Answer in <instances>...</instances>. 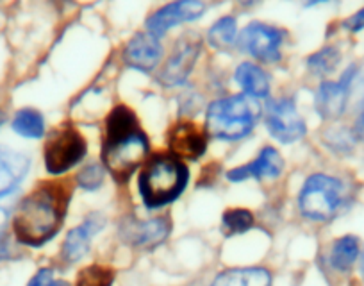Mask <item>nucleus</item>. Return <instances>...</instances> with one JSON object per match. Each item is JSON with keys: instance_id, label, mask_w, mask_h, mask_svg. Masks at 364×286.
Returning a JSON list of instances; mask_svg holds the SVG:
<instances>
[{"instance_id": "obj_19", "label": "nucleus", "mask_w": 364, "mask_h": 286, "mask_svg": "<svg viewBox=\"0 0 364 286\" xmlns=\"http://www.w3.org/2000/svg\"><path fill=\"white\" fill-rule=\"evenodd\" d=\"M236 81L241 88L245 90L247 95L254 97H266L269 90V79L268 75L262 72L259 66L252 65V63H243L237 66L236 70Z\"/></svg>"}, {"instance_id": "obj_7", "label": "nucleus", "mask_w": 364, "mask_h": 286, "mask_svg": "<svg viewBox=\"0 0 364 286\" xmlns=\"http://www.w3.org/2000/svg\"><path fill=\"white\" fill-rule=\"evenodd\" d=\"M266 125L273 138L282 143H293L306 134V124L289 99L272 100L266 107Z\"/></svg>"}, {"instance_id": "obj_23", "label": "nucleus", "mask_w": 364, "mask_h": 286, "mask_svg": "<svg viewBox=\"0 0 364 286\" xmlns=\"http://www.w3.org/2000/svg\"><path fill=\"white\" fill-rule=\"evenodd\" d=\"M234 36H236V20L230 18V16L220 18L209 29V43L216 48H223L229 43H232Z\"/></svg>"}, {"instance_id": "obj_2", "label": "nucleus", "mask_w": 364, "mask_h": 286, "mask_svg": "<svg viewBox=\"0 0 364 286\" xmlns=\"http://www.w3.org/2000/svg\"><path fill=\"white\" fill-rule=\"evenodd\" d=\"M149 154V138L129 107L117 106L106 122L102 159L117 181H127Z\"/></svg>"}, {"instance_id": "obj_10", "label": "nucleus", "mask_w": 364, "mask_h": 286, "mask_svg": "<svg viewBox=\"0 0 364 286\" xmlns=\"http://www.w3.org/2000/svg\"><path fill=\"white\" fill-rule=\"evenodd\" d=\"M168 147L177 159H198L205 152V132L195 122L182 120L171 127L168 134Z\"/></svg>"}, {"instance_id": "obj_15", "label": "nucleus", "mask_w": 364, "mask_h": 286, "mask_svg": "<svg viewBox=\"0 0 364 286\" xmlns=\"http://www.w3.org/2000/svg\"><path fill=\"white\" fill-rule=\"evenodd\" d=\"M170 235V224L166 218H154L149 222H127L122 228V236L127 243L141 249H150L166 240Z\"/></svg>"}, {"instance_id": "obj_8", "label": "nucleus", "mask_w": 364, "mask_h": 286, "mask_svg": "<svg viewBox=\"0 0 364 286\" xmlns=\"http://www.w3.org/2000/svg\"><path fill=\"white\" fill-rule=\"evenodd\" d=\"M284 33L275 27L254 22L243 29L240 36V47L255 59L264 63H273L281 59V45Z\"/></svg>"}, {"instance_id": "obj_12", "label": "nucleus", "mask_w": 364, "mask_h": 286, "mask_svg": "<svg viewBox=\"0 0 364 286\" xmlns=\"http://www.w3.org/2000/svg\"><path fill=\"white\" fill-rule=\"evenodd\" d=\"M353 66L339 79L338 83L327 81L320 86L316 93V110L323 118L341 117L348 100L350 83L353 78Z\"/></svg>"}, {"instance_id": "obj_17", "label": "nucleus", "mask_w": 364, "mask_h": 286, "mask_svg": "<svg viewBox=\"0 0 364 286\" xmlns=\"http://www.w3.org/2000/svg\"><path fill=\"white\" fill-rule=\"evenodd\" d=\"M29 159L20 152L0 147V197L11 194L27 176Z\"/></svg>"}, {"instance_id": "obj_30", "label": "nucleus", "mask_w": 364, "mask_h": 286, "mask_svg": "<svg viewBox=\"0 0 364 286\" xmlns=\"http://www.w3.org/2000/svg\"><path fill=\"white\" fill-rule=\"evenodd\" d=\"M355 132H357V136H359V138L364 142V107H363V111H360L359 118H357V122H355Z\"/></svg>"}, {"instance_id": "obj_9", "label": "nucleus", "mask_w": 364, "mask_h": 286, "mask_svg": "<svg viewBox=\"0 0 364 286\" xmlns=\"http://www.w3.org/2000/svg\"><path fill=\"white\" fill-rule=\"evenodd\" d=\"M198 52H200L198 36L188 34V36L181 38L173 54H171V58L168 59L163 72H161V81L170 86H177L186 81L195 63H197Z\"/></svg>"}, {"instance_id": "obj_25", "label": "nucleus", "mask_w": 364, "mask_h": 286, "mask_svg": "<svg viewBox=\"0 0 364 286\" xmlns=\"http://www.w3.org/2000/svg\"><path fill=\"white\" fill-rule=\"evenodd\" d=\"M339 63V52L338 48L334 47H325L321 48L320 52L313 54L307 61L309 68L313 70L316 75H325V74H331L332 70L338 66Z\"/></svg>"}, {"instance_id": "obj_21", "label": "nucleus", "mask_w": 364, "mask_h": 286, "mask_svg": "<svg viewBox=\"0 0 364 286\" xmlns=\"http://www.w3.org/2000/svg\"><path fill=\"white\" fill-rule=\"evenodd\" d=\"M13 131L26 138H41L45 132L43 117L34 110L18 111L13 120Z\"/></svg>"}, {"instance_id": "obj_26", "label": "nucleus", "mask_w": 364, "mask_h": 286, "mask_svg": "<svg viewBox=\"0 0 364 286\" xmlns=\"http://www.w3.org/2000/svg\"><path fill=\"white\" fill-rule=\"evenodd\" d=\"M102 181L104 169L100 165H97V163L87 165L86 169L80 170L79 176H77V183L82 188H86V190H95V188H99L100 184H102Z\"/></svg>"}, {"instance_id": "obj_32", "label": "nucleus", "mask_w": 364, "mask_h": 286, "mask_svg": "<svg viewBox=\"0 0 364 286\" xmlns=\"http://www.w3.org/2000/svg\"><path fill=\"white\" fill-rule=\"evenodd\" d=\"M360 270H363V277H364V258H363V265H360Z\"/></svg>"}, {"instance_id": "obj_1", "label": "nucleus", "mask_w": 364, "mask_h": 286, "mask_svg": "<svg viewBox=\"0 0 364 286\" xmlns=\"http://www.w3.org/2000/svg\"><path fill=\"white\" fill-rule=\"evenodd\" d=\"M70 191L63 183H43L16 208L13 231L20 243L40 247L54 238L68 208Z\"/></svg>"}, {"instance_id": "obj_29", "label": "nucleus", "mask_w": 364, "mask_h": 286, "mask_svg": "<svg viewBox=\"0 0 364 286\" xmlns=\"http://www.w3.org/2000/svg\"><path fill=\"white\" fill-rule=\"evenodd\" d=\"M345 27L348 31H353V33H355V31L364 29V8L360 9L359 13H355L353 16H350V18L345 22Z\"/></svg>"}, {"instance_id": "obj_27", "label": "nucleus", "mask_w": 364, "mask_h": 286, "mask_svg": "<svg viewBox=\"0 0 364 286\" xmlns=\"http://www.w3.org/2000/svg\"><path fill=\"white\" fill-rule=\"evenodd\" d=\"M29 286H68V282L55 279L54 272L50 268H41L33 279H31Z\"/></svg>"}, {"instance_id": "obj_11", "label": "nucleus", "mask_w": 364, "mask_h": 286, "mask_svg": "<svg viewBox=\"0 0 364 286\" xmlns=\"http://www.w3.org/2000/svg\"><path fill=\"white\" fill-rule=\"evenodd\" d=\"M202 13H204V4H202V2H197V0L173 2V4L164 6L159 11L154 13V15L146 20V29H149V34H152L154 38H159L163 36L166 31H170L171 27L178 26V23L198 18Z\"/></svg>"}, {"instance_id": "obj_28", "label": "nucleus", "mask_w": 364, "mask_h": 286, "mask_svg": "<svg viewBox=\"0 0 364 286\" xmlns=\"http://www.w3.org/2000/svg\"><path fill=\"white\" fill-rule=\"evenodd\" d=\"M8 258H11V247L6 235V222H0V260H8Z\"/></svg>"}, {"instance_id": "obj_24", "label": "nucleus", "mask_w": 364, "mask_h": 286, "mask_svg": "<svg viewBox=\"0 0 364 286\" xmlns=\"http://www.w3.org/2000/svg\"><path fill=\"white\" fill-rule=\"evenodd\" d=\"M254 224V217L247 209H229L223 213V231L227 235H237L245 233Z\"/></svg>"}, {"instance_id": "obj_22", "label": "nucleus", "mask_w": 364, "mask_h": 286, "mask_svg": "<svg viewBox=\"0 0 364 286\" xmlns=\"http://www.w3.org/2000/svg\"><path fill=\"white\" fill-rule=\"evenodd\" d=\"M113 279L114 274L111 268L102 267V265H91L80 272L75 286H111Z\"/></svg>"}, {"instance_id": "obj_13", "label": "nucleus", "mask_w": 364, "mask_h": 286, "mask_svg": "<svg viewBox=\"0 0 364 286\" xmlns=\"http://www.w3.org/2000/svg\"><path fill=\"white\" fill-rule=\"evenodd\" d=\"M163 58V47L152 34H138L129 41L124 51V61L132 68L150 72Z\"/></svg>"}, {"instance_id": "obj_14", "label": "nucleus", "mask_w": 364, "mask_h": 286, "mask_svg": "<svg viewBox=\"0 0 364 286\" xmlns=\"http://www.w3.org/2000/svg\"><path fill=\"white\" fill-rule=\"evenodd\" d=\"M284 170V161H282L281 154L273 147H264L261 154L255 158V161L248 163V165L234 169L227 174L230 181H245V179H273L279 177Z\"/></svg>"}, {"instance_id": "obj_31", "label": "nucleus", "mask_w": 364, "mask_h": 286, "mask_svg": "<svg viewBox=\"0 0 364 286\" xmlns=\"http://www.w3.org/2000/svg\"><path fill=\"white\" fill-rule=\"evenodd\" d=\"M6 122V115H4V111L0 110V127H2V124H4Z\"/></svg>"}, {"instance_id": "obj_5", "label": "nucleus", "mask_w": 364, "mask_h": 286, "mask_svg": "<svg viewBox=\"0 0 364 286\" xmlns=\"http://www.w3.org/2000/svg\"><path fill=\"white\" fill-rule=\"evenodd\" d=\"M345 202V186L339 179L325 174H314L304 184L299 197V208L304 217L325 222L338 215Z\"/></svg>"}, {"instance_id": "obj_18", "label": "nucleus", "mask_w": 364, "mask_h": 286, "mask_svg": "<svg viewBox=\"0 0 364 286\" xmlns=\"http://www.w3.org/2000/svg\"><path fill=\"white\" fill-rule=\"evenodd\" d=\"M213 286H272V275L264 268H234L222 272Z\"/></svg>"}, {"instance_id": "obj_6", "label": "nucleus", "mask_w": 364, "mask_h": 286, "mask_svg": "<svg viewBox=\"0 0 364 286\" xmlns=\"http://www.w3.org/2000/svg\"><path fill=\"white\" fill-rule=\"evenodd\" d=\"M86 154V139L72 125H63L45 143V166L50 174H63Z\"/></svg>"}, {"instance_id": "obj_20", "label": "nucleus", "mask_w": 364, "mask_h": 286, "mask_svg": "<svg viewBox=\"0 0 364 286\" xmlns=\"http://www.w3.org/2000/svg\"><path fill=\"white\" fill-rule=\"evenodd\" d=\"M359 256V242L355 236H343L332 245L331 265L336 270H348Z\"/></svg>"}, {"instance_id": "obj_16", "label": "nucleus", "mask_w": 364, "mask_h": 286, "mask_svg": "<svg viewBox=\"0 0 364 286\" xmlns=\"http://www.w3.org/2000/svg\"><path fill=\"white\" fill-rule=\"evenodd\" d=\"M104 228V218L97 213H93L91 217H87L84 221V224H80L79 228L72 229V231L66 235L65 243H63V258L68 263H75L79 261L84 254L90 250L91 238Z\"/></svg>"}, {"instance_id": "obj_3", "label": "nucleus", "mask_w": 364, "mask_h": 286, "mask_svg": "<svg viewBox=\"0 0 364 286\" xmlns=\"http://www.w3.org/2000/svg\"><path fill=\"white\" fill-rule=\"evenodd\" d=\"M188 170L181 159L171 154H156L139 174V194L149 208L170 204L184 191Z\"/></svg>"}, {"instance_id": "obj_4", "label": "nucleus", "mask_w": 364, "mask_h": 286, "mask_svg": "<svg viewBox=\"0 0 364 286\" xmlns=\"http://www.w3.org/2000/svg\"><path fill=\"white\" fill-rule=\"evenodd\" d=\"M261 115L257 100L247 95H234L213 102L208 110V132L218 139L245 138L254 129Z\"/></svg>"}]
</instances>
